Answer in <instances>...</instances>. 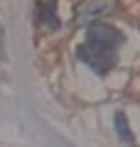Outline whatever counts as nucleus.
<instances>
[{
	"label": "nucleus",
	"mask_w": 140,
	"mask_h": 147,
	"mask_svg": "<svg viewBox=\"0 0 140 147\" xmlns=\"http://www.w3.org/2000/svg\"><path fill=\"white\" fill-rule=\"evenodd\" d=\"M123 42H125L123 32L116 30L113 25H106L101 20L91 22L86 27V39H84V44H79V49H76V57L93 74L106 76L116 66L118 49L123 47Z\"/></svg>",
	"instance_id": "nucleus-1"
},
{
	"label": "nucleus",
	"mask_w": 140,
	"mask_h": 147,
	"mask_svg": "<svg viewBox=\"0 0 140 147\" xmlns=\"http://www.w3.org/2000/svg\"><path fill=\"white\" fill-rule=\"evenodd\" d=\"M116 10V0H84L81 5H79V22L81 25H91V22H99L103 20L106 15H111V12Z\"/></svg>",
	"instance_id": "nucleus-2"
},
{
	"label": "nucleus",
	"mask_w": 140,
	"mask_h": 147,
	"mask_svg": "<svg viewBox=\"0 0 140 147\" xmlns=\"http://www.w3.org/2000/svg\"><path fill=\"white\" fill-rule=\"evenodd\" d=\"M39 22L47 25L49 30H57L59 27V17H57V10H54V3H42L39 5Z\"/></svg>",
	"instance_id": "nucleus-3"
},
{
	"label": "nucleus",
	"mask_w": 140,
	"mask_h": 147,
	"mask_svg": "<svg viewBox=\"0 0 140 147\" xmlns=\"http://www.w3.org/2000/svg\"><path fill=\"white\" fill-rule=\"evenodd\" d=\"M116 132H118V137H120V140H125L128 145H133V142H135L133 132H130V125H128V118H125L123 113H116Z\"/></svg>",
	"instance_id": "nucleus-4"
},
{
	"label": "nucleus",
	"mask_w": 140,
	"mask_h": 147,
	"mask_svg": "<svg viewBox=\"0 0 140 147\" xmlns=\"http://www.w3.org/2000/svg\"><path fill=\"white\" fill-rule=\"evenodd\" d=\"M0 47H3V27H0ZM0 57H3V49H0Z\"/></svg>",
	"instance_id": "nucleus-5"
}]
</instances>
